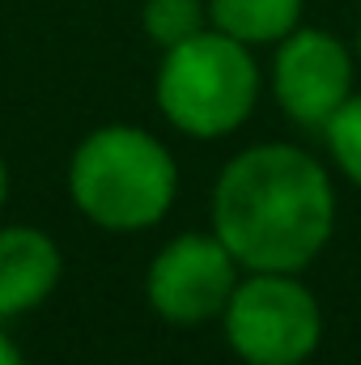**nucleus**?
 <instances>
[{
    "label": "nucleus",
    "instance_id": "20e7f679",
    "mask_svg": "<svg viewBox=\"0 0 361 365\" xmlns=\"http://www.w3.org/2000/svg\"><path fill=\"white\" fill-rule=\"evenodd\" d=\"M217 323L230 353L247 365H302L323 340L319 297L298 280V272L238 276Z\"/></svg>",
    "mask_w": 361,
    "mask_h": 365
},
{
    "label": "nucleus",
    "instance_id": "9d476101",
    "mask_svg": "<svg viewBox=\"0 0 361 365\" xmlns=\"http://www.w3.org/2000/svg\"><path fill=\"white\" fill-rule=\"evenodd\" d=\"M323 140L340 175L361 187V93H349L340 102V110L323 123Z\"/></svg>",
    "mask_w": 361,
    "mask_h": 365
},
{
    "label": "nucleus",
    "instance_id": "39448f33",
    "mask_svg": "<svg viewBox=\"0 0 361 365\" xmlns=\"http://www.w3.org/2000/svg\"><path fill=\"white\" fill-rule=\"evenodd\" d=\"M238 259L225 251V242L208 234H179L171 238L145 276V297L158 319L175 327H200L221 319L234 284H238Z\"/></svg>",
    "mask_w": 361,
    "mask_h": 365
},
{
    "label": "nucleus",
    "instance_id": "f8f14e48",
    "mask_svg": "<svg viewBox=\"0 0 361 365\" xmlns=\"http://www.w3.org/2000/svg\"><path fill=\"white\" fill-rule=\"evenodd\" d=\"M4 200H9V166L0 162V208H4Z\"/></svg>",
    "mask_w": 361,
    "mask_h": 365
},
{
    "label": "nucleus",
    "instance_id": "ddd939ff",
    "mask_svg": "<svg viewBox=\"0 0 361 365\" xmlns=\"http://www.w3.org/2000/svg\"><path fill=\"white\" fill-rule=\"evenodd\" d=\"M357 60H361V26H357Z\"/></svg>",
    "mask_w": 361,
    "mask_h": 365
},
{
    "label": "nucleus",
    "instance_id": "6e6552de",
    "mask_svg": "<svg viewBox=\"0 0 361 365\" xmlns=\"http://www.w3.org/2000/svg\"><path fill=\"white\" fill-rule=\"evenodd\" d=\"M306 0H208V26L247 43L272 47L302 26Z\"/></svg>",
    "mask_w": 361,
    "mask_h": 365
},
{
    "label": "nucleus",
    "instance_id": "0eeeda50",
    "mask_svg": "<svg viewBox=\"0 0 361 365\" xmlns=\"http://www.w3.org/2000/svg\"><path fill=\"white\" fill-rule=\"evenodd\" d=\"M64 276V255L34 225H0V323L43 306Z\"/></svg>",
    "mask_w": 361,
    "mask_h": 365
},
{
    "label": "nucleus",
    "instance_id": "1a4fd4ad",
    "mask_svg": "<svg viewBox=\"0 0 361 365\" xmlns=\"http://www.w3.org/2000/svg\"><path fill=\"white\" fill-rule=\"evenodd\" d=\"M141 26H145V34L166 51V47L187 43L191 34L208 30V4H204V0H145Z\"/></svg>",
    "mask_w": 361,
    "mask_h": 365
},
{
    "label": "nucleus",
    "instance_id": "9b49d317",
    "mask_svg": "<svg viewBox=\"0 0 361 365\" xmlns=\"http://www.w3.org/2000/svg\"><path fill=\"white\" fill-rule=\"evenodd\" d=\"M0 365H26V357H21V349L13 344V336L0 327Z\"/></svg>",
    "mask_w": 361,
    "mask_h": 365
},
{
    "label": "nucleus",
    "instance_id": "f03ea898",
    "mask_svg": "<svg viewBox=\"0 0 361 365\" xmlns=\"http://www.w3.org/2000/svg\"><path fill=\"white\" fill-rule=\"evenodd\" d=\"M68 195L98 230L141 234L171 212L179 195V166L153 132L106 123L73 149Z\"/></svg>",
    "mask_w": 361,
    "mask_h": 365
},
{
    "label": "nucleus",
    "instance_id": "423d86ee",
    "mask_svg": "<svg viewBox=\"0 0 361 365\" xmlns=\"http://www.w3.org/2000/svg\"><path fill=\"white\" fill-rule=\"evenodd\" d=\"M276 106L306 132H323V123L353 93V51L319 26H298L276 43L272 60Z\"/></svg>",
    "mask_w": 361,
    "mask_h": 365
},
{
    "label": "nucleus",
    "instance_id": "f257e3e1",
    "mask_svg": "<svg viewBox=\"0 0 361 365\" xmlns=\"http://www.w3.org/2000/svg\"><path fill=\"white\" fill-rule=\"evenodd\" d=\"M332 230V175L298 145H251L217 175L213 234L243 272H302L323 255Z\"/></svg>",
    "mask_w": 361,
    "mask_h": 365
},
{
    "label": "nucleus",
    "instance_id": "7ed1b4c3",
    "mask_svg": "<svg viewBox=\"0 0 361 365\" xmlns=\"http://www.w3.org/2000/svg\"><path fill=\"white\" fill-rule=\"evenodd\" d=\"M153 98L183 136L221 140L251 119L260 102V64L247 43L208 26L162 51Z\"/></svg>",
    "mask_w": 361,
    "mask_h": 365
}]
</instances>
